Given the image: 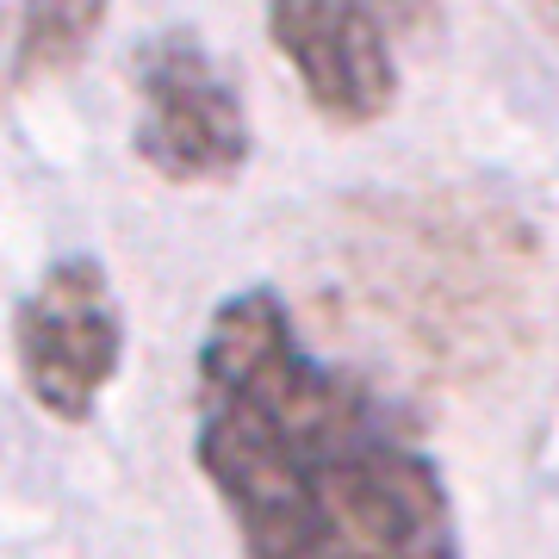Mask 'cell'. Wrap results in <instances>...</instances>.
Here are the masks:
<instances>
[{
	"mask_svg": "<svg viewBox=\"0 0 559 559\" xmlns=\"http://www.w3.org/2000/svg\"><path fill=\"white\" fill-rule=\"evenodd\" d=\"M193 380V466L242 559H466L417 411L323 360L274 286L212 311Z\"/></svg>",
	"mask_w": 559,
	"mask_h": 559,
	"instance_id": "1",
	"label": "cell"
},
{
	"mask_svg": "<svg viewBox=\"0 0 559 559\" xmlns=\"http://www.w3.org/2000/svg\"><path fill=\"white\" fill-rule=\"evenodd\" d=\"M138 87V156L168 187H224L255 156V131L242 112V94L205 50L200 32H156L131 57Z\"/></svg>",
	"mask_w": 559,
	"mask_h": 559,
	"instance_id": "2",
	"label": "cell"
},
{
	"mask_svg": "<svg viewBox=\"0 0 559 559\" xmlns=\"http://www.w3.org/2000/svg\"><path fill=\"white\" fill-rule=\"evenodd\" d=\"M13 360L25 399L50 423H87L100 411L124 360V318L94 255H62L38 274L13 318Z\"/></svg>",
	"mask_w": 559,
	"mask_h": 559,
	"instance_id": "3",
	"label": "cell"
},
{
	"mask_svg": "<svg viewBox=\"0 0 559 559\" xmlns=\"http://www.w3.org/2000/svg\"><path fill=\"white\" fill-rule=\"evenodd\" d=\"M267 38L323 124L367 131L399 106V32L380 0H267Z\"/></svg>",
	"mask_w": 559,
	"mask_h": 559,
	"instance_id": "4",
	"label": "cell"
},
{
	"mask_svg": "<svg viewBox=\"0 0 559 559\" xmlns=\"http://www.w3.org/2000/svg\"><path fill=\"white\" fill-rule=\"evenodd\" d=\"M106 13H112V0H25L0 25V94L69 75L87 57V44L100 38Z\"/></svg>",
	"mask_w": 559,
	"mask_h": 559,
	"instance_id": "5",
	"label": "cell"
}]
</instances>
